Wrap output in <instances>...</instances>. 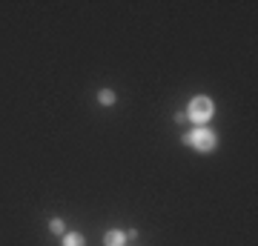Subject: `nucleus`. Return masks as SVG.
Here are the masks:
<instances>
[{"label": "nucleus", "instance_id": "nucleus-1", "mask_svg": "<svg viewBox=\"0 0 258 246\" xmlns=\"http://www.w3.org/2000/svg\"><path fill=\"white\" fill-rule=\"evenodd\" d=\"M184 143L195 152H201V155H210L218 149V132L210 126H195L192 132H186L184 135Z\"/></svg>", "mask_w": 258, "mask_h": 246}, {"label": "nucleus", "instance_id": "nucleus-2", "mask_svg": "<svg viewBox=\"0 0 258 246\" xmlns=\"http://www.w3.org/2000/svg\"><path fill=\"white\" fill-rule=\"evenodd\" d=\"M212 115H215V103L207 95H195L189 101V106H186V118L192 120L195 126H207L212 120Z\"/></svg>", "mask_w": 258, "mask_h": 246}, {"label": "nucleus", "instance_id": "nucleus-3", "mask_svg": "<svg viewBox=\"0 0 258 246\" xmlns=\"http://www.w3.org/2000/svg\"><path fill=\"white\" fill-rule=\"evenodd\" d=\"M126 232H120V229H109L103 235V246H126Z\"/></svg>", "mask_w": 258, "mask_h": 246}, {"label": "nucleus", "instance_id": "nucleus-4", "mask_svg": "<svg viewBox=\"0 0 258 246\" xmlns=\"http://www.w3.org/2000/svg\"><path fill=\"white\" fill-rule=\"evenodd\" d=\"M60 246H86V237L81 232H63L60 235Z\"/></svg>", "mask_w": 258, "mask_h": 246}, {"label": "nucleus", "instance_id": "nucleus-5", "mask_svg": "<svg viewBox=\"0 0 258 246\" xmlns=\"http://www.w3.org/2000/svg\"><path fill=\"white\" fill-rule=\"evenodd\" d=\"M98 101H101L103 106H115V103H118V95H115L112 89H101L98 92Z\"/></svg>", "mask_w": 258, "mask_h": 246}, {"label": "nucleus", "instance_id": "nucleus-6", "mask_svg": "<svg viewBox=\"0 0 258 246\" xmlns=\"http://www.w3.org/2000/svg\"><path fill=\"white\" fill-rule=\"evenodd\" d=\"M49 229H52L55 235H63V232H66V223H63V218H52V220H49Z\"/></svg>", "mask_w": 258, "mask_h": 246}]
</instances>
